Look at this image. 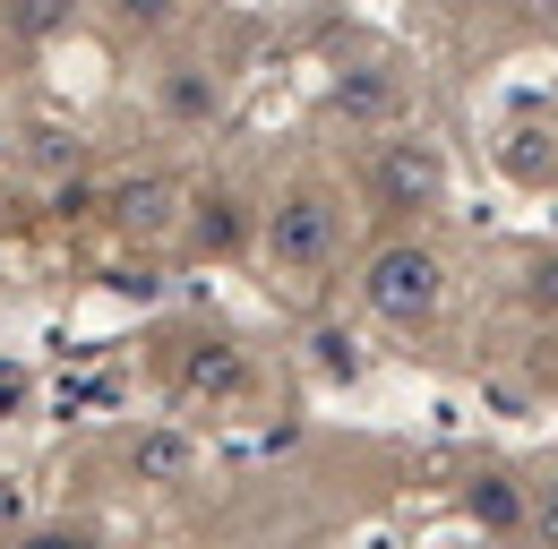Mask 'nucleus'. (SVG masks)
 Returning <instances> with one entry per match:
<instances>
[{
    "instance_id": "nucleus-1",
    "label": "nucleus",
    "mask_w": 558,
    "mask_h": 549,
    "mask_svg": "<svg viewBox=\"0 0 558 549\" xmlns=\"http://www.w3.org/2000/svg\"><path fill=\"white\" fill-rule=\"evenodd\" d=\"M336 249H344V206L327 198V190H292V198L267 206V258L283 274H327L336 267Z\"/></svg>"
},
{
    "instance_id": "nucleus-2",
    "label": "nucleus",
    "mask_w": 558,
    "mask_h": 549,
    "mask_svg": "<svg viewBox=\"0 0 558 549\" xmlns=\"http://www.w3.org/2000/svg\"><path fill=\"white\" fill-rule=\"evenodd\" d=\"M361 292H369V309H378L387 327H429V318H438V301H447V267H438V249L396 241V249H378V258H369Z\"/></svg>"
},
{
    "instance_id": "nucleus-3",
    "label": "nucleus",
    "mask_w": 558,
    "mask_h": 549,
    "mask_svg": "<svg viewBox=\"0 0 558 549\" xmlns=\"http://www.w3.org/2000/svg\"><path fill=\"white\" fill-rule=\"evenodd\" d=\"M542 533H550V541H558V480H550V489H542Z\"/></svg>"
}]
</instances>
